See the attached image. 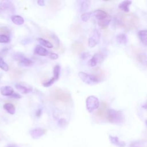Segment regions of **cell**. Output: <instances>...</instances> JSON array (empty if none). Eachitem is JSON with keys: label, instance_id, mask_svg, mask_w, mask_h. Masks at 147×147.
<instances>
[{"label": "cell", "instance_id": "cell-1", "mask_svg": "<svg viewBox=\"0 0 147 147\" xmlns=\"http://www.w3.org/2000/svg\"><path fill=\"white\" fill-rule=\"evenodd\" d=\"M120 22L125 28L133 29L138 25V18L133 13L123 14L120 18Z\"/></svg>", "mask_w": 147, "mask_h": 147}, {"label": "cell", "instance_id": "cell-2", "mask_svg": "<svg viewBox=\"0 0 147 147\" xmlns=\"http://www.w3.org/2000/svg\"><path fill=\"white\" fill-rule=\"evenodd\" d=\"M109 121L114 124H120L123 121V114L122 111L114 109H109L107 112Z\"/></svg>", "mask_w": 147, "mask_h": 147}, {"label": "cell", "instance_id": "cell-3", "mask_svg": "<svg viewBox=\"0 0 147 147\" xmlns=\"http://www.w3.org/2000/svg\"><path fill=\"white\" fill-rule=\"evenodd\" d=\"M78 75L83 82L88 85H94L99 82V80L94 75H91L83 71H80L78 73Z\"/></svg>", "mask_w": 147, "mask_h": 147}, {"label": "cell", "instance_id": "cell-4", "mask_svg": "<svg viewBox=\"0 0 147 147\" xmlns=\"http://www.w3.org/2000/svg\"><path fill=\"white\" fill-rule=\"evenodd\" d=\"M86 109L89 113H91L94 110L98 109L99 106V101L98 98L91 95L87 97L86 101Z\"/></svg>", "mask_w": 147, "mask_h": 147}, {"label": "cell", "instance_id": "cell-5", "mask_svg": "<svg viewBox=\"0 0 147 147\" xmlns=\"http://www.w3.org/2000/svg\"><path fill=\"white\" fill-rule=\"evenodd\" d=\"M54 97L56 100L63 102H68L70 98V96L67 92L59 89L55 91Z\"/></svg>", "mask_w": 147, "mask_h": 147}, {"label": "cell", "instance_id": "cell-6", "mask_svg": "<svg viewBox=\"0 0 147 147\" xmlns=\"http://www.w3.org/2000/svg\"><path fill=\"white\" fill-rule=\"evenodd\" d=\"M46 133V130L42 128L37 127L30 130L29 133L32 137L34 139H37L42 137Z\"/></svg>", "mask_w": 147, "mask_h": 147}, {"label": "cell", "instance_id": "cell-7", "mask_svg": "<svg viewBox=\"0 0 147 147\" xmlns=\"http://www.w3.org/2000/svg\"><path fill=\"white\" fill-rule=\"evenodd\" d=\"M103 59V55L102 53H95L92 56V57L90 59V60L89 61V64L92 67H95V66H96L98 62L101 61Z\"/></svg>", "mask_w": 147, "mask_h": 147}, {"label": "cell", "instance_id": "cell-8", "mask_svg": "<svg viewBox=\"0 0 147 147\" xmlns=\"http://www.w3.org/2000/svg\"><path fill=\"white\" fill-rule=\"evenodd\" d=\"M91 16H94L95 17V18L98 20V21L103 20L107 17V14L106 11L102 10H96L92 12H91Z\"/></svg>", "mask_w": 147, "mask_h": 147}, {"label": "cell", "instance_id": "cell-9", "mask_svg": "<svg viewBox=\"0 0 147 147\" xmlns=\"http://www.w3.org/2000/svg\"><path fill=\"white\" fill-rule=\"evenodd\" d=\"M0 9L3 10H14V7L10 1H2L0 3Z\"/></svg>", "mask_w": 147, "mask_h": 147}, {"label": "cell", "instance_id": "cell-10", "mask_svg": "<svg viewBox=\"0 0 147 147\" xmlns=\"http://www.w3.org/2000/svg\"><path fill=\"white\" fill-rule=\"evenodd\" d=\"M1 93L3 96H11L14 93L13 88L9 86L2 87L0 89Z\"/></svg>", "mask_w": 147, "mask_h": 147}, {"label": "cell", "instance_id": "cell-11", "mask_svg": "<svg viewBox=\"0 0 147 147\" xmlns=\"http://www.w3.org/2000/svg\"><path fill=\"white\" fill-rule=\"evenodd\" d=\"M34 53L38 55L42 56H45L48 55L49 54L48 51L40 45H37L36 47V48H34Z\"/></svg>", "mask_w": 147, "mask_h": 147}, {"label": "cell", "instance_id": "cell-12", "mask_svg": "<svg viewBox=\"0 0 147 147\" xmlns=\"http://www.w3.org/2000/svg\"><path fill=\"white\" fill-rule=\"evenodd\" d=\"M109 138L110 142L114 145H116L118 147H124L126 145L125 142L119 141L118 137L117 136H110Z\"/></svg>", "mask_w": 147, "mask_h": 147}, {"label": "cell", "instance_id": "cell-13", "mask_svg": "<svg viewBox=\"0 0 147 147\" xmlns=\"http://www.w3.org/2000/svg\"><path fill=\"white\" fill-rule=\"evenodd\" d=\"M132 2L131 1H124L121 2L119 5L118 7L121 10L123 11L124 12L127 13L129 11V6L131 4Z\"/></svg>", "mask_w": 147, "mask_h": 147}, {"label": "cell", "instance_id": "cell-14", "mask_svg": "<svg viewBox=\"0 0 147 147\" xmlns=\"http://www.w3.org/2000/svg\"><path fill=\"white\" fill-rule=\"evenodd\" d=\"M16 88L18 91H20L22 94H28V93L32 91V90L30 88L27 87H26L21 84H19V83L16 84Z\"/></svg>", "mask_w": 147, "mask_h": 147}, {"label": "cell", "instance_id": "cell-15", "mask_svg": "<svg viewBox=\"0 0 147 147\" xmlns=\"http://www.w3.org/2000/svg\"><path fill=\"white\" fill-rule=\"evenodd\" d=\"M110 21H111V18H110V16H107V17H106L105 18L98 21V25L102 29H106L109 26V25L110 22Z\"/></svg>", "mask_w": 147, "mask_h": 147}, {"label": "cell", "instance_id": "cell-16", "mask_svg": "<svg viewBox=\"0 0 147 147\" xmlns=\"http://www.w3.org/2000/svg\"><path fill=\"white\" fill-rule=\"evenodd\" d=\"M33 64V61L24 56H23L20 60H19V64L23 67H29L32 65Z\"/></svg>", "mask_w": 147, "mask_h": 147}, {"label": "cell", "instance_id": "cell-17", "mask_svg": "<svg viewBox=\"0 0 147 147\" xmlns=\"http://www.w3.org/2000/svg\"><path fill=\"white\" fill-rule=\"evenodd\" d=\"M11 20L12 22L17 25H22L24 23V19L22 17L18 15H14L11 16Z\"/></svg>", "mask_w": 147, "mask_h": 147}, {"label": "cell", "instance_id": "cell-18", "mask_svg": "<svg viewBox=\"0 0 147 147\" xmlns=\"http://www.w3.org/2000/svg\"><path fill=\"white\" fill-rule=\"evenodd\" d=\"M3 109L9 114L13 115L16 112V109L14 105L10 103H6L3 105Z\"/></svg>", "mask_w": 147, "mask_h": 147}, {"label": "cell", "instance_id": "cell-19", "mask_svg": "<svg viewBox=\"0 0 147 147\" xmlns=\"http://www.w3.org/2000/svg\"><path fill=\"white\" fill-rule=\"evenodd\" d=\"M146 33L147 31L146 30H140L138 33V37L141 40V42L145 45H146L147 44V39H146Z\"/></svg>", "mask_w": 147, "mask_h": 147}, {"label": "cell", "instance_id": "cell-20", "mask_svg": "<svg viewBox=\"0 0 147 147\" xmlns=\"http://www.w3.org/2000/svg\"><path fill=\"white\" fill-rule=\"evenodd\" d=\"M117 41L119 44H126L127 42L126 35L124 33H121L117 36Z\"/></svg>", "mask_w": 147, "mask_h": 147}, {"label": "cell", "instance_id": "cell-21", "mask_svg": "<svg viewBox=\"0 0 147 147\" xmlns=\"http://www.w3.org/2000/svg\"><path fill=\"white\" fill-rule=\"evenodd\" d=\"M60 71V66L58 64L56 65L53 68V76L52 77V78H53L55 81L57 80L59 78Z\"/></svg>", "mask_w": 147, "mask_h": 147}, {"label": "cell", "instance_id": "cell-22", "mask_svg": "<svg viewBox=\"0 0 147 147\" xmlns=\"http://www.w3.org/2000/svg\"><path fill=\"white\" fill-rule=\"evenodd\" d=\"M37 41L43 46L47 47V48H51L53 47V45L51 42H50L49 41H48V40H46L42 38H37Z\"/></svg>", "mask_w": 147, "mask_h": 147}, {"label": "cell", "instance_id": "cell-23", "mask_svg": "<svg viewBox=\"0 0 147 147\" xmlns=\"http://www.w3.org/2000/svg\"><path fill=\"white\" fill-rule=\"evenodd\" d=\"M90 6V1L88 0L82 1L80 4V10L81 11H86L89 9Z\"/></svg>", "mask_w": 147, "mask_h": 147}, {"label": "cell", "instance_id": "cell-24", "mask_svg": "<svg viewBox=\"0 0 147 147\" xmlns=\"http://www.w3.org/2000/svg\"><path fill=\"white\" fill-rule=\"evenodd\" d=\"M72 48H73V50L74 51V52H76L77 53L81 52L84 49L83 45L82 44H81L80 43H78V42L74 43L72 45Z\"/></svg>", "mask_w": 147, "mask_h": 147}, {"label": "cell", "instance_id": "cell-25", "mask_svg": "<svg viewBox=\"0 0 147 147\" xmlns=\"http://www.w3.org/2000/svg\"><path fill=\"white\" fill-rule=\"evenodd\" d=\"M0 68L5 71H7L9 70V66L3 60V59L2 58L1 56H0Z\"/></svg>", "mask_w": 147, "mask_h": 147}, {"label": "cell", "instance_id": "cell-26", "mask_svg": "<svg viewBox=\"0 0 147 147\" xmlns=\"http://www.w3.org/2000/svg\"><path fill=\"white\" fill-rule=\"evenodd\" d=\"M100 34L99 30L97 29H94L92 32V36L91 37L94 38L98 43L100 39Z\"/></svg>", "mask_w": 147, "mask_h": 147}, {"label": "cell", "instance_id": "cell-27", "mask_svg": "<svg viewBox=\"0 0 147 147\" xmlns=\"http://www.w3.org/2000/svg\"><path fill=\"white\" fill-rule=\"evenodd\" d=\"M91 16V12H88V13H85L82 14L80 17H81V20L83 21L86 22L88 20V19Z\"/></svg>", "mask_w": 147, "mask_h": 147}, {"label": "cell", "instance_id": "cell-28", "mask_svg": "<svg viewBox=\"0 0 147 147\" xmlns=\"http://www.w3.org/2000/svg\"><path fill=\"white\" fill-rule=\"evenodd\" d=\"M10 41L9 37L3 34H0V43H6Z\"/></svg>", "mask_w": 147, "mask_h": 147}, {"label": "cell", "instance_id": "cell-29", "mask_svg": "<svg viewBox=\"0 0 147 147\" xmlns=\"http://www.w3.org/2000/svg\"><path fill=\"white\" fill-rule=\"evenodd\" d=\"M97 44H98V42L94 38H92V37H90L88 38V46L90 48L94 47Z\"/></svg>", "mask_w": 147, "mask_h": 147}, {"label": "cell", "instance_id": "cell-30", "mask_svg": "<svg viewBox=\"0 0 147 147\" xmlns=\"http://www.w3.org/2000/svg\"><path fill=\"white\" fill-rule=\"evenodd\" d=\"M138 60L141 63H144V64H146V56L145 54H139L138 55V57H137Z\"/></svg>", "mask_w": 147, "mask_h": 147}, {"label": "cell", "instance_id": "cell-31", "mask_svg": "<svg viewBox=\"0 0 147 147\" xmlns=\"http://www.w3.org/2000/svg\"><path fill=\"white\" fill-rule=\"evenodd\" d=\"M55 82V80H54V79L52 78H51L50 80H49L48 81L45 82V83H44L43 86H44V87H49V86H51V85H52L53 83Z\"/></svg>", "mask_w": 147, "mask_h": 147}, {"label": "cell", "instance_id": "cell-32", "mask_svg": "<svg viewBox=\"0 0 147 147\" xmlns=\"http://www.w3.org/2000/svg\"><path fill=\"white\" fill-rule=\"evenodd\" d=\"M90 56V53L88 52H83L81 55H80V58L83 60H85L86 59L87 57H88V56Z\"/></svg>", "mask_w": 147, "mask_h": 147}, {"label": "cell", "instance_id": "cell-33", "mask_svg": "<svg viewBox=\"0 0 147 147\" xmlns=\"http://www.w3.org/2000/svg\"><path fill=\"white\" fill-rule=\"evenodd\" d=\"M97 114L101 118H103L105 116V111L103 110V109H99L98 111H97Z\"/></svg>", "mask_w": 147, "mask_h": 147}, {"label": "cell", "instance_id": "cell-34", "mask_svg": "<svg viewBox=\"0 0 147 147\" xmlns=\"http://www.w3.org/2000/svg\"><path fill=\"white\" fill-rule=\"evenodd\" d=\"M49 57L53 60H56L57 59H58L59 56H58V55L56 54V53H51L50 55H49Z\"/></svg>", "mask_w": 147, "mask_h": 147}, {"label": "cell", "instance_id": "cell-35", "mask_svg": "<svg viewBox=\"0 0 147 147\" xmlns=\"http://www.w3.org/2000/svg\"><path fill=\"white\" fill-rule=\"evenodd\" d=\"M10 96L12 97V98H16V99H20V98H21V96L19 94L16 93V92H14V93H13Z\"/></svg>", "mask_w": 147, "mask_h": 147}, {"label": "cell", "instance_id": "cell-36", "mask_svg": "<svg viewBox=\"0 0 147 147\" xmlns=\"http://www.w3.org/2000/svg\"><path fill=\"white\" fill-rule=\"evenodd\" d=\"M65 123H66V121L65 120V119H63V118L60 119V121H59V125L60 126H64Z\"/></svg>", "mask_w": 147, "mask_h": 147}, {"label": "cell", "instance_id": "cell-37", "mask_svg": "<svg viewBox=\"0 0 147 147\" xmlns=\"http://www.w3.org/2000/svg\"><path fill=\"white\" fill-rule=\"evenodd\" d=\"M37 3L40 6H44L45 5V2L43 0H38V1H37Z\"/></svg>", "mask_w": 147, "mask_h": 147}, {"label": "cell", "instance_id": "cell-38", "mask_svg": "<svg viewBox=\"0 0 147 147\" xmlns=\"http://www.w3.org/2000/svg\"><path fill=\"white\" fill-rule=\"evenodd\" d=\"M42 114V110L41 109H38L37 110L36 112V116L37 117H40Z\"/></svg>", "mask_w": 147, "mask_h": 147}, {"label": "cell", "instance_id": "cell-39", "mask_svg": "<svg viewBox=\"0 0 147 147\" xmlns=\"http://www.w3.org/2000/svg\"><path fill=\"white\" fill-rule=\"evenodd\" d=\"M6 147H19V146H17V145H15V144H10L8 146H7Z\"/></svg>", "mask_w": 147, "mask_h": 147}, {"label": "cell", "instance_id": "cell-40", "mask_svg": "<svg viewBox=\"0 0 147 147\" xmlns=\"http://www.w3.org/2000/svg\"><path fill=\"white\" fill-rule=\"evenodd\" d=\"M131 147H140V146H135V145H132V146H131Z\"/></svg>", "mask_w": 147, "mask_h": 147}, {"label": "cell", "instance_id": "cell-41", "mask_svg": "<svg viewBox=\"0 0 147 147\" xmlns=\"http://www.w3.org/2000/svg\"><path fill=\"white\" fill-rule=\"evenodd\" d=\"M0 78H1V76H0Z\"/></svg>", "mask_w": 147, "mask_h": 147}]
</instances>
